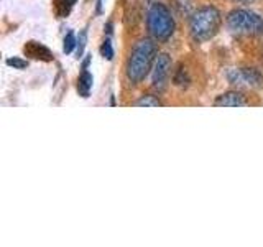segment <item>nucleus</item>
I'll use <instances>...</instances> for the list:
<instances>
[{"label":"nucleus","instance_id":"nucleus-17","mask_svg":"<svg viewBox=\"0 0 263 247\" xmlns=\"http://www.w3.org/2000/svg\"><path fill=\"white\" fill-rule=\"evenodd\" d=\"M89 63H90V56L87 55V58H86V60H84V63H82V69H87Z\"/></svg>","mask_w":263,"mask_h":247},{"label":"nucleus","instance_id":"nucleus-6","mask_svg":"<svg viewBox=\"0 0 263 247\" xmlns=\"http://www.w3.org/2000/svg\"><path fill=\"white\" fill-rule=\"evenodd\" d=\"M171 73V58L166 53H161L156 56L155 64H153V73H152V82L153 87L158 91H164L168 84V78Z\"/></svg>","mask_w":263,"mask_h":247},{"label":"nucleus","instance_id":"nucleus-2","mask_svg":"<svg viewBox=\"0 0 263 247\" xmlns=\"http://www.w3.org/2000/svg\"><path fill=\"white\" fill-rule=\"evenodd\" d=\"M222 25L220 12L216 7H202L196 10L189 22V30L196 41H208L217 35Z\"/></svg>","mask_w":263,"mask_h":247},{"label":"nucleus","instance_id":"nucleus-18","mask_svg":"<svg viewBox=\"0 0 263 247\" xmlns=\"http://www.w3.org/2000/svg\"><path fill=\"white\" fill-rule=\"evenodd\" d=\"M105 28H107V30H105V31H107V35H112V28H114V27H112V23H110V22L107 23V27H105Z\"/></svg>","mask_w":263,"mask_h":247},{"label":"nucleus","instance_id":"nucleus-7","mask_svg":"<svg viewBox=\"0 0 263 247\" xmlns=\"http://www.w3.org/2000/svg\"><path fill=\"white\" fill-rule=\"evenodd\" d=\"M23 53L25 56L31 58V60H38V61H45V63H49L53 61V53L49 51V48H46L43 43H40V41H27V45L23 46Z\"/></svg>","mask_w":263,"mask_h":247},{"label":"nucleus","instance_id":"nucleus-4","mask_svg":"<svg viewBox=\"0 0 263 247\" xmlns=\"http://www.w3.org/2000/svg\"><path fill=\"white\" fill-rule=\"evenodd\" d=\"M227 27L237 35L260 37L263 35V19L247 8H235L227 15Z\"/></svg>","mask_w":263,"mask_h":247},{"label":"nucleus","instance_id":"nucleus-15","mask_svg":"<svg viewBox=\"0 0 263 247\" xmlns=\"http://www.w3.org/2000/svg\"><path fill=\"white\" fill-rule=\"evenodd\" d=\"M86 43H87V31L82 30L81 35H79V40H78V46H76V55H78V58H81L82 53H84Z\"/></svg>","mask_w":263,"mask_h":247},{"label":"nucleus","instance_id":"nucleus-19","mask_svg":"<svg viewBox=\"0 0 263 247\" xmlns=\"http://www.w3.org/2000/svg\"><path fill=\"white\" fill-rule=\"evenodd\" d=\"M234 2H237V4H252V2H255V0H234Z\"/></svg>","mask_w":263,"mask_h":247},{"label":"nucleus","instance_id":"nucleus-11","mask_svg":"<svg viewBox=\"0 0 263 247\" xmlns=\"http://www.w3.org/2000/svg\"><path fill=\"white\" fill-rule=\"evenodd\" d=\"M134 105H137V107H161L163 102L153 94H143L138 101H135Z\"/></svg>","mask_w":263,"mask_h":247},{"label":"nucleus","instance_id":"nucleus-3","mask_svg":"<svg viewBox=\"0 0 263 247\" xmlns=\"http://www.w3.org/2000/svg\"><path fill=\"white\" fill-rule=\"evenodd\" d=\"M146 27L153 40L168 41L175 33L176 23L166 5L161 2H155L146 12Z\"/></svg>","mask_w":263,"mask_h":247},{"label":"nucleus","instance_id":"nucleus-20","mask_svg":"<svg viewBox=\"0 0 263 247\" xmlns=\"http://www.w3.org/2000/svg\"><path fill=\"white\" fill-rule=\"evenodd\" d=\"M102 12V0H99V4H97V13H101Z\"/></svg>","mask_w":263,"mask_h":247},{"label":"nucleus","instance_id":"nucleus-14","mask_svg":"<svg viewBox=\"0 0 263 247\" xmlns=\"http://www.w3.org/2000/svg\"><path fill=\"white\" fill-rule=\"evenodd\" d=\"M101 53H102V56L105 58V60H109V61H112L114 60V46H112V41L107 38L104 43H102V46H101Z\"/></svg>","mask_w":263,"mask_h":247},{"label":"nucleus","instance_id":"nucleus-12","mask_svg":"<svg viewBox=\"0 0 263 247\" xmlns=\"http://www.w3.org/2000/svg\"><path fill=\"white\" fill-rule=\"evenodd\" d=\"M78 46V40H76V37H74V33L72 31H69L68 35L64 37V45H63V51L68 55V53H71L74 48Z\"/></svg>","mask_w":263,"mask_h":247},{"label":"nucleus","instance_id":"nucleus-8","mask_svg":"<svg viewBox=\"0 0 263 247\" xmlns=\"http://www.w3.org/2000/svg\"><path fill=\"white\" fill-rule=\"evenodd\" d=\"M214 105L217 107H242L247 105L245 96L238 91H229V93L220 94L216 101H214Z\"/></svg>","mask_w":263,"mask_h":247},{"label":"nucleus","instance_id":"nucleus-16","mask_svg":"<svg viewBox=\"0 0 263 247\" xmlns=\"http://www.w3.org/2000/svg\"><path fill=\"white\" fill-rule=\"evenodd\" d=\"M5 63L8 66H12L13 69H25L28 66V61L27 60H22V58H8Z\"/></svg>","mask_w":263,"mask_h":247},{"label":"nucleus","instance_id":"nucleus-10","mask_svg":"<svg viewBox=\"0 0 263 247\" xmlns=\"http://www.w3.org/2000/svg\"><path fill=\"white\" fill-rule=\"evenodd\" d=\"M74 4H76V0H53V10L58 19L68 16Z\"/></svg>","mask_w":263,"mask_h":247},{"label":"nucleus","instance_id":"nucleus-1","mask_svg":"<svg viewBox=\"0 0 263 247\" xmlns=\"http://www.w3.org/2000/svg\"><path fill=\"white\" fill-rule=\"evenodd\" d=\"M155 60L156 45L153 41L150 38L137 41L127 61V78L130 79L132 84H138L148 76L150 69H153Z\"/></svg>","mask_w":263,"mask_h":247},{"label":"nucleus","instance_id":"nucleus-13","mask_svg":"<svg viewBox=\"0 0 263 247\" xmlns=\"http://www.w3.org/2000/svg\"><path fill=\"white\" fill-rule=\"evenodd\" d=\"M173 81H175V84L179 86V87H187V84H189V78H187V74H186V71L183 68H179L176 71L175 79H173Z\"/></svg>","mask_w":263,"mask_h":247},{"label":"nucleus","instance_id":"nucleus-5","mask_svg":"<svg viewBox=\"0 0 263 247\" xmlns=\"http://www.w3.org/2000/svg\"><path fill=\"white\" fill-rule=\"evenodd\" d=\"M227 79L230 84L238 87H260L263 84V76L255 68H234L227 71Z\"/></svg>","mask_w":263,"mask_h":247},{"label":"nucleus","instance_id":"nucleus-9","mask_svg":"<svg viewBox=\"0 0 263 247\" xmlns=\"http://www.w3.org/2000/svg\"><path fill=\"white\" fill-rule=\"evenodd\" d=\"M92 84H94L92 74H90L87 69H84V71L81 73L79 79H78V93H79V96H82V97H89L90 89H92Z\"/></svg>","mask_w":263,"mask_h":247}]
</instances>
